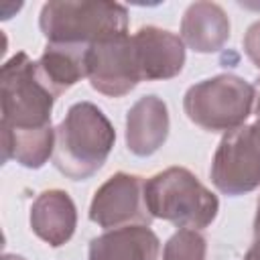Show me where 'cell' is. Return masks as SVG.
<instances>
[{
    "mask_svg": "<svg viewBox=\"0 0 260 260\" xmlns=\"http://www.w3.org/2000/svg\"><path fill=\"white\" fill-rule=\"evenodd\" d=\"M260 232V199H258V207H256V217H254V234Z\"/></svg>",
    "mask_w": 260,
    "mask_h": 260,
    "instance_id": "20",
    "label": "cell"
},
{
    "mask_svg": "<svg viewBox=\"0 0 260 260\" xmlns=\"http://www.w3.org/2000/svg\"><path fill=\"white\" fill-rule=\"evenodd\" d=\"M158 236L148 225H126L93 238L87 260H158Z\"/></svg>",
    "mask_w": 260,
    "mask_h": 260,
    "instance_id": "12",
    "label": "cell"
},
{
    "mask_svg": "<svg viewBox=\"0 0 260 260\" xmlns=\"http://www.w3.org/2000/svg\"><path fill=\"white\" fill-rule=\"evenodd\" d=\"M181 39L195 53H215L230 39V18L215 2H193L181 18Z\"/></svg>",
    "mask_w": 260,
    "mask_h": 260,
    "instance_id": "13",
    "label": "cell"
},
{
    "mask_svg": "<svg viewBox=\"0 0 260 260\" xmlns=\"http://www.w3.org/2000/svg\"><path fill=\"white\" fill-rule=\"evenodd\" d=\"M53 91L43 83L32 61L24 51L10 57L0 71V130L30 132L51 126L55 104Z\"/></svg>",
    "mask_w": 260,
    "mask_h": 260,
    "instance_id": "4",
    "label": "cell"
},
{
    "mask_svg": "<svg viewBox=\"0 0 260 260\" xmlns=\"http://www.w3.org/2000/svg\"><path fill=\"white\" fill-rule=\"evenodd\" d=\"M244 260H260V232L254 234V242H252L250 250L246 252Z\"/></svg>",
    "mask_w": 260,
    "mask_h": 260,
    "instance_id": "18",
    "label": "cell"
},
{
    "mask_svg": "<svg viewBox=\"0 0 260 260\" xmlns=\"http://www.w3.org/2000/svg\"><path fill=\"white\" fill-rule=\"evenodd\" d=\"M244 51H246L248 59L260 69V20H256L254 24L248 26V30L244 35Z\"/></svg>",
    "mask_w": 260,
    "mask_h": 260,
    "instance_id": "17",
    "label": "cell"
},
{
    "mask_svg": "<svg viewBox=\"0 0 260 260\" xmlns=\"http://www.w3.org/2000/svg\"><path fill=\"white\" fill-rule=\"evenodd\" d=\"M55 152V128L10 132L2 130V160L14 158L24 169H41Z\"/></svg>",
    "mask_w": 260,
    "mask_h": 260,
    "instance_id": "15",
    "label": "cell"
},
{
    "mask_svg": "<svg viewBox=\"0 0 260 260\" xmlns=\"http://www.w3.org/2000/svg\"><path fill=\"white\" fill-rule=\"evenodd\" d=\"M169 110L156 95L140 98L126 114V146L136 156L154 154L169 136Z\"/></svg>",
    "mask_w": 260,
    "mask_h": 260,
    "instance_id": "10",
    "label": "cell"
},
{
    "mask_svg": "<svg viewBox=\"0 0 260 260\" xmlns=\"http://www.w3.org/2000/svg\"><path fill=\"white\" fill-rule=\"evenodd\" d=\"M252 134H254L256 144L260 146V89H258V95H256V122L252 124Z\"/></svg>",
    "mask_w": 260,
    "mask_h": 260,
    "instance_id": "19",
    "label": "cell"
},
{
    "mask_svg": "<svg viewBox=\"0 0 260 260\" xmlns=\"http://www.w3.org/2000/svg\"><path fill=\"white\" fill-rule=\"evenodd\" d=\"M132 41L142 81L171 79L183 71L185 43L179 35L158 26H142L132 35Z\"/></svg>",
    "mask_w": 260,
    "mask_h": 260,
    "instance_id": "9",
    "label": "cell"
},
{
    "mask_svg": "<svg viewBox=\"0 0 260 260\" xmlns=\"http://www.w3.org/2000/svg\"><path fill=\"white\" fill-rule=\"evenodd\" d=\"M207 242L199 230L175 232L162 250V260H205Z\"/></svg>",
    "mask_w": 260,
    "mask_h": 260,
    "instance_id": "16",
    "label": "cell"
},
{
    "mask_svg": "<svg viewBox=\"0 0 260 260\" xmlns=\"http://www.w3.org/2000/svg\"><path fill=\"white\" fill-rule=\"evenodd\" d=\"M211 181L223 195L238 197L260 187V146L252 126L230 130L219 140L211 160Z\"/></svg>",
    "mask_w": 260,
    "mask_h": 260,
    "instance_id": "6",
    "label": "cell"
},
{
    "mask_svg": "<svg viewBox=\"0 0 260 260\" xmlns=\"http://www.w3.org/2000/svg\"><path fill=\"white\" fill-rule=\"evenodd\" d=\"M2 260H26V258L16 256V254H4V256H2Z\"/></svg>",
    "mask_w": 260,
    "mask_h": 260,
    "instance_id": "21",
    "label": "cell"
},
{
    "mask_svg": "<svg viewBox=\"0 0 260 260\" xmlns=\"http://www.w3.org/2000/svg\"><path fill=\"white\" fill-rule=\"evenodd\" d=\"M116 142V130L91 102L73 104L55 128L53 165L73 181L89 179L102 169Z\"/></svg>",
    "mask_w": 260,
    "mask_h": 260,
    "instance_id": "1",
    "label": "cell"
},
{
    "mask_svg": "<svg viewBox=\"0 0 260 260\" xmlns=\"http://www.w3.org/2000/svg\"><path fill=\"white\" fill-rule=\"evenodd\" d=\"M89 219L104 230L150 225L152 215L144 199V179L130 173L112 175L93 193Z\"/></svg>",
    "mask_w": 260,
    "mask_h": 260,
    "instance_id": "8",
    "label": "cell"
},
{
    "mask_svg": "<svg viewBox=\"0 0 260 260\" xmlns=\"http://www.w3.org/2000/svg\"><path fill=\"white\" fill-rule=\"evenodd\" d=\"M87 45L47 43L41 59L37 61V71L55 98H59L63 91L87 77Z\"/></svg>",
    "mask_w": 260,
    "mask_h": 260,
    "instance_id": "14",
    "label": "cell"
},
{
    "mask_svg": "<svg viewBox=\"0 0 260 260\" xmlns=\"http://www.w3.org/2000/svg\"><path fill=\"white\" fill-rule=\"evenodd\" d=\"M256 89L242 77L221 73L191 85L183 98L187 118L209 132H230L244 126L252 114Z\"/></svg>",
    "mask_w": 260,
    "mask_h": 260,
    "instance_id": "5",
    "label": "cell"
},
{
    "mask_svg": "<svg viewBox=\"0 0 260 260\" xmlns=\"http://www.w3.org/2000/svg\"><path fill=\"white\" fill-rule=\"evenodd\" d=\"M47 43L93 45L128 35V10L118 2L49 0L39 14Z\"/></svg>",
    "mask_w": 260,
    "mask_h": 260,
    "instance_id": "2",
    "label": "cell"
},
{
    "mask_svg": "<svg viewBox=\"0 0 260 260\" xmlns=\"http://www.w3.org/2000/svg\"><path fill=\"white\" fill-rule=\"evenodd\" d=\"M30 228L53 248L67 244L77 228V209L69 193L61 189L43 191L30 205Z\"/></svg>",
    "mask_w": 260,
    "mask_h": 260,
    "instance_id": "11",
    "label": "cell"
},
{
    "mask_svg": "<svg viewBox=\"0 0 260 260\" xmlns=\"http://www.w3.org/2000/svg\"><path fill=\"white\" fill-rule=\"evenodd\" d=\"M144 199L152 217L181 230H203L219 211L217 197L185 167H169L144 181Z\"/></svg>",
    "mask_w": 260,
    "mask_h": 260,
    "instance_id": "3",
    "label": "cell"
},
{
    "mask_svg": "<svg viewBox=\"0 0 260 260\" xmlns=\"http://www.w3.org/2000/svg\"><path fill=\"white\" fill-rule=\"evenodd\" d=\"M85 67L91 87L108 98H122L142 81L134 41L128 35L89 45Z\"/></svg>",
    "mask_w": 260,
    "mask_h": 260,
    "instance_id": "7",
    "label": "cell"
}]
</instances>
